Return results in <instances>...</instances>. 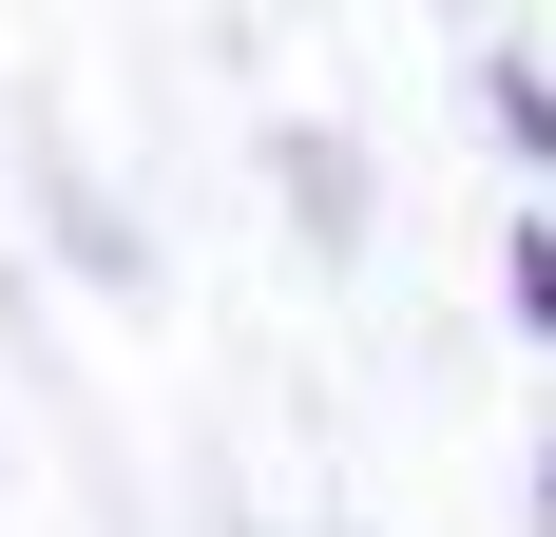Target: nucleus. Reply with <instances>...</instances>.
<instances>
[{"label":"nucleus","instance_id":"nucleus-1","mask_svg":"<svg viewBox=\"0 0 556 537\" xmlns=\"http://www.w3.org/2000/svg\"><path fill=\"white\" fill-rule=\"evenodd\" d=\"M480 97H500V154H538V173H556V77H538V58H500Z\"/></svg>","mask_w":556,"mask_h":537},{"label":"nucleus","instance_id":"nucleus-2","mask_svg":"<svg viewBox=\"0 0 556 537\" xmlns=\"http://www.w3.org/2000/svg\"><path fill=\"white\" fill-rule=\"evenodd\" d=\"M518 326H556V250H538V230H518Z\"/></svg>","mask_w":556,"mask_h":537}]
</instances>
